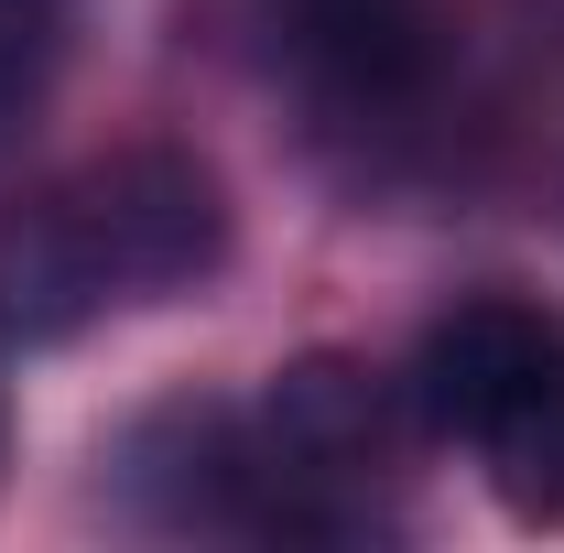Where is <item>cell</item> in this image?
<instances>
[{"label": "cell", "instance_id": "7a4b0ae2", "mask_svg": "<svg viewBox=\"0 0 564 553\" xmlns=\"http://www.w3.org/2000/svg\"><path fill=\"white\" fill-rule=\"evenodd\" d=\"M413 413L445 445H478V456L543 445L564 423V326L543 304H510V293L434 315L413 347Z\"/></svg>", "mask_w": 564, "mask_h": 553}, {"label": "cell", "instance_id": "3957f363", "mask_svg": "<svg viewBox=\"0 0 564 553\" xmlns=\"http://www.w3.org/2000/svg\"><path fill=\"white\" fill-rule=\"evenodd\" d=\"M261 22H272V55L293 66V87L358 131L423 109V87L445 66L434 0H261Z\"/></svg>", "mask_w": 564, "mask_h": 553}, {"label": "cell", "instance_id": "6da1fadb", "mask_svg": "<svg viewBox=\"0 0 564 553\" xmlns=\"http://www.w3.org/2000/svg\"><path fill=\"white\" fill-rule=\"evenodd\" d=\"M217 250H228V207H217L207 163L109 152L0 217V337H76L109 304L185 293L196 272H217Z\"/></svg>", "mask_w": 564, "mask_h": 553}, {"label": "cell", "instance_id": "277c9868", "mask_svg": "<svg viewBox=\"0 0 564 553\" xmlns=\"http://www.w3.org/2000/svg\"><path fill=\"white\" fill-rule=\"evenodd\" d=\"M44 87H55V33H44V22H33L22 0H0V152L33 131Z\"/></svg>", "mask_w": 564, "mask_h": 553}]
</instances>
